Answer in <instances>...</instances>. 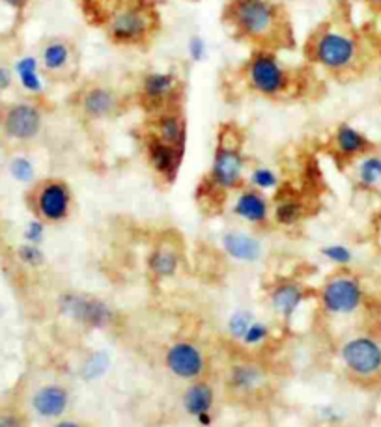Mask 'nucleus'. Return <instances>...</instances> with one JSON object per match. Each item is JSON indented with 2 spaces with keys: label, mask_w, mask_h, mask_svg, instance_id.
I'll list each match as a JSON object with an SVG mask.
<instances>
[{
  "label": "nucleus",
  "mask_w": 381,
  "mask_h": 427,
  "mask_svg": "<svg viewBox=\"0 0 381 427\" xmlns=\"http://www.w3.org/2000/svg\"><path fill=\"white\" fill-rule=\"evenodd\" d=\"M84 19L120 49L146 51L163 28L157 0H77Z\"/></svg>",
  "instance_id": "1"
},
{
  "label": "nucleus",
  "mask_w": 381,
  "mask_h": 427,
  "mask_svg": "<svg viewBox=\"0 0 381 427\" xmlns=\"http://www.w3.org/2000/svg\"><path fill=\"white\" fill-rule=\"evenodd\" d=\"M221 23L232 40L251 49L280 52L295 47L294 23L280 0H227Z\"/></svg>",
  "instance_id": "2"
},
{
  "label": "nucleus",
  "mask_w": 381,
  "mask_h": 427,
  "mask_svg": "<svg viewBox=\"0 0 381 427\" xmlns=\"http://www.w3.org/2000/svg\"><path fill=\"white\" fill-rule=\"evenodd\" d=\"M303 58L336 81L356 79L366 66V49L342 11H333L305 40Z\"/></svg>",
  "instance_id": "3"
},
{
  "label": "nucleus",
  "mask_w": 381,
  "mask_h": 427,
  "mask_svg": "<svg viewBox=\"0 0 381 427\" xmlns=\"http://www.w3.org/2000/svg\"><path fill=\"white\" fill-rule=\"evenodd\" d=\"M239 81L254 96L269 101H292L309 93L314 72L312 67H294L280 60L277 51L251 49V55L237 67Z\"/></svg>",
  "instance_id": "4"
},
{
  "label": "nucleus",
  "mask_w": 381,
  "mask_h": 427,
  "mask_svg": "<svg viewBox=\"0 0 381 427\" xmlns=\"http://www.w3.org/2000/svg\"><path fill=\"white\" fill-rule=\"evenodd\" d=\"M245 155H243V135L234 123H224L219 129V140L213 153L212 168L207 178L198 187V200L210 204H222V198L230 190L243 187L245 181Z\"/></svg>",
  "instance_id": "5"
},
{
  "label": "nucleus",
  "mask_w": 381,
  "mask_h": 427,
  "mask_svg": "<svg viewBox=\"0 0 381 427\" xmlns=\"http://www.w3.org/2000/svg\"><path fill=\"white\" fill-rule=\"evenodd\" d=\"M67 103L83 122H107L125 114L133 105V96L105 79H88L73 90Z\"/></svg>",
  "instance_id": "6"
},
{
  "label": "nucleus",
  "mask_w": 381,
  "mask_h": 427,
  "mask_svg": "<svg viewBox=\"0 0 381 427\" xmlns=\"http://www.w3.org/2000/svg\"><path fill=\"white\" fill-rule=\"evenodd\" d=\"M133 103L149 114L183 107L186 99V79L180 72L172 69H148L137 76L135 90L131 92Z\"/></svg>",
  "instance_id": "7"
},
{
  "label": "nucleus",
  "mask_w": 381,
  "mask_h": 427,
  "mask_svg": "<svg viewBox=\"0 0 381 427\" xmlns=\"http://www.w3.org/2000/svg\"><path fill=\"white\" fill-rule=\"evenodd\" d=\"M38 58L51 84H72L81 75V49L67 36H47L38 45Z\"/></svg>",
  "instance_id": "8"
},
{
  "label": "nucleus",
  "mask_w": 381,
  "mask_h": 427,
  "mask_svg": "<svg viewBox=\"0 0 381 427\" xmlns=\"http://www.w3.org/2000/svg\"><path fill=\"white\" fill-rule=\"evenodd\" d=\"M43 129V108L38 101L0 103V132L17 144L34 142Z\"/></svg>",
  "instance_id": "9"
},
{
  "label": "nucleus",
  "mask_w": 381,
  "mask_h": 427,
  "mask_svg": "<svg viewBox=\"0 0 381 427\" xmlns=\"http://www.w3.org/2000/svg\"><path fill=\"white\" fill-rule=\"evenodd\" d=\"M28 204H30L32 211L36 213L38 219L43 220V222H64L72 213V188L64 179H42L28 193Z\"/></svg>",
  "instance_id": "10"
},
{
  "label": "nucleus",
  "mask_w": 381,
  "mask_h": 427,
  "mask_svg": "<svg viewBox=\"0 0 381 427\" xmlns=\"http://www.w3.org/2000/svg\"><path fill=\"white\" fill-rule=\"evenodd\" d=\"M340 358L353 379L376 381L381 377V341L370 334L353 336L340 347Z\"/></svg>",
  "instance_id": "11"
},
{
  "label": "nucleus",
  "mask_w": 381,
  "mask_h": 427,
  "mask_svg": "<svg viewBox=\"0 0 381 427\" xmlns=\"http://www.w3.org/2000/svg\"><path fill=\"white\" fill-rule=\"evenodd\" d=\"M319 299L325 312L335 316H350L363 304L365 290L353 275H335L324 284Z\"/></svg>",
  "instance_id": "12"
},
{
  "label": "nucleus",
  "mask_w": 381,
  "mask_h": 427,
  "mask_svg": "<svg viewBox=\"0 0 381 427\" xmlns=\"http://www.w3.org/2000/svg\"><path fill=\"white\" fill-rule=\"evenodd\" d=\"M140 144L144 149L146 161H148L149 168L157 173V178L163 179L165 183H174L181 163H183L186 149L163 142L161 138L146 131L144 127L140 131Z\"/></svg>",
  "instance_id": "13"
},
{
  "label": "nucleus",
  "mask_w": 381,
  "mask_h": 427,
  "mask_svg": "<svg viewBox=\"0 0 381 427\" xmlns=\"http://www.w3.org/2000/svg\"><path fill=\"white\" fill-rule=\"evenodd\" d=\"M60 310L69 319L92 329H105L114 323L113 308L105 304L103 300L93 299V297L66 293L60 299Z\"/></svg>",
  "instance_id": "14"
},
{
  "label": "nucleus",
  "mask_w": 381,
  "mask_h": 427,
  "mask_svg": "<svg viewBox=\"0 0 381 427\" xmlns=\"http://www.w3.org/2000/svg\"><path fill=\"white\" fill-rule=\"evenodd\" d=\"M165 364L172 375L186 381L200 379L206 370L204 353L190 341H176L174 346H170L165 353Z\"/></svg>",
  "instance_id": "15"
},
{
  "label": "nucleus",
  "mask_w": 381,
  "mask_h": 427,
  "mask_svg": "<svg viewBox=\"0 0 381 427\" xmlns=\"http://www.w3.org/2000/svg\"><path fill=\"white\" fill-rule=\"evenodd\" d=\"M142 127L161 138L163 142L186 149L187 144V120L181 108H170L165 112L149 114Z\"/></svg>",
  "instance_id": "16"
},
{
  "label": "nucleus",
  "mask_w": 381,
  "mask_h": 427,
  "mask_svg": "<svg viewBox=\"0 0 381 427\" xmlns=\"http://www.w3.org/2000/svg\"><path fill=\"white\" fill-rule=\"evenodd\" d=\"M331 149L342 163H353L374 152V142L350 123H340L331 137Z\"/></svg>",
  "instance_id": "17"
},
{
  "label": "nucleus",
  "mask_w": 381,
  "mask_h": 427,
  "mask_svg": "<svg viewBox=\"0 0 381 427\" xmlns=\"http://www.w3.org/2000/svg\"><path fill=\"white\" fill-rule=\"evenodd\" d=\"M13 75L26 93H30L36 99L45 97L47 84L51 82L47 81L38 55H23L13 60Z\"/></svg>",
  "instance_id": "18"
},
{
  "label": "nucleus",
  "mask_w": 381,
  "mask_h": 427,
  "mask_svg": "<svg viewBox=\"0 0 381 427\" xmlns=\"http://www.w3.org/2000/svg\"><path fill=\"white\" fill-rule=\"evenodd\" d=\"M67 405H69V392L57 382L43 385L32 396V409L43 418L62 416Z\"/></svg>",
  "instance_id": "19"
},
{
  "label": "nucleus",
  "mask_w": 381,
  "mask_h": 427,
  "mask_svg": "<svg viewBox=\"0 0 381 427\" xmlns=\"http://www.w3.org/2000/svg\"><path fill=\"white\" fill-rule=\"evenodd\" d=\"M234 215L251 224H263L269 219V200L263 196L262 190L253 187L241 188L237 194L232 207Z\"/></svg>",
  "instance_id": "20"
},
{
  "label": "nucleus",
  "mask_w": 381,
  "mask_h": 427,
  "mask_svg": "<svg viewBox=\"0 0 381 427\" xmlns=\"http://www.w3.org/2000/svg\"><path fill=\"white\" fill-rule=\"evenodd\" d=\"M222 246L230 258L239 261H256L262 256V244L256 237L241 232H228L222 235Z\"/></svg>",
  "instance_id": "21"
},
{
  "label": "nucleus",
  "mask_w": 381,
  "mask_h": 427,
  "mask_svg": "<svg viewBox=\"0 0 381 427\" xmlns=\"http://www.w3.org/2000/svg\"><path fill=\"white\" fill-rule=\"evenodd\" d=\"M266 382V375L256 364H236L228 373V388L234 394H254Z\"/></svg>",
  "instance_id": "22"
},
{
  "label": "nucleus",
  "mask_w": 381,
  "mask_h": 427,
  "mask_svg": "<svg viewBox=\"0 0 381 427\" xmlns=\"http://www.w3.org/2000/svg\"><path fill=\"white\" fill-rule=\"evenodd\" d=\"M215 402V394L213 388L204 381H196L187 387L183 392V407L189 412L190 416H202V414H210Z\"/></svg>",
  "instance_id": "23"
},
{
  "label": "nucleus",
  "mask_w": 381,
  "mask_h": 427,
  "mask_svg": "<svg viewBox=\"0 0 381 427\" xmlns=\"http://www.w3.org/2000/svg\"><path fill=\"white\" fill-rule=\"evenodd\" d=\"M305 299V291L299 284H280L271 291V304L283 317H290Z\"/></svg>",
  "instance_id": "24"
},
{
  "label": "nucleus",
  "mask_w": 381,
  "mask_h": 427,
  "mask_svg": "<svg viewBox=\"0 0 381 427\" xmlns=\"http://www.w3.org/2000/svg\"><path fill=\"white\" fill-rule=\"evenodd\" d=\"M307 213L305 202L295 193H280V196L275 202L273 217L278 224L283 226H294L303 219Z\"/></svg>",
  "instance_id": "25"
},
{
  "label": "nucleus",
  "mask_w": 381,
  "mask_h": 427,
  "mask_svg": "<svg viewBox=\"0 0 381 427\" xmlns=\"http://www.w3.org/2000/svg\"><path fill=\"white\" fill-rule=\"evenodd\" d=\"M180 265V256L176 252V249L169 246V244H161L149 254L148 267L155 276L159 278H169L174 276Z\"/></svg>",
  "instance_id": "26"
},
{
  "label": "nucleus",
  "mask_w": 381,
  "mask_h": 427,
  "mask_svg": "<svg viewBox=\"0 0 381 427\" xmlns=\"http://www.w3.org/2000/svg\"><path fill=\"white\" fill-rule=\"evenodd\" d=\"M357 183L360 188H376L381 185V155L368 153L357 161Z\"/></svg>",
  "instance_id": "27"
},
{
  "label": "nucleus",
  "mask_w": 381,
  "mask_h": 427,
  "mask_svg": "<svg viewBox=\"0 0 381 427\" xmlns=\"http://www.w3.org/2000/svg\"><path fill=\"white\" fill-rule=\"evenodd\" d=\"M249 185L258 190H273L278 187V176L271 168L258 166L253 168V172L249 173Z\"/></svg>",
  "instance_id": "28"
},
{
  "label": "nucleus",
  "mask_w": 381,
  "mask_h": 427,
  "mask_svg": "<svg viewBox=\"0 0 381 427\" xmlns=\"http://www.w3.org/2000/svg\"><path fill=\"white\" fill-rule=\"evenodd\" d=\"M108 364H110V360H108L107 353L103 351L93 353V355L88 356V360L84 362L81 375H83L86 381H93V379H98V377H101L105 372H107Z\"/></svg>",
  "instance_id": "29"
},
{
  "label": "nucleus",
  "mask_w": 381,
  "mask_h": 427,
  "mask_svg": "<svg viewBox=\"0 0 381 427\" xmlns=\"http://www.w3.org/2000/svg\"><path fill=\"white\" fill-rule=\"evenodd\" d=\"M10 173L19 183H32L36 170H34V164L26 157H16L10 163Z\"/></svg>",
  "instance_id": "30"
},
{
  "label": "nucleus",
  "mask_w": 381,
  "mask_h": 427,
  "mask_svg": "<svg viewBox=\"0 0 381 427\" xmlns=\"http://www.w3.org/2000/svg\"><path fill=\"white\" fill-rule=\"evenodd\" d=\"M187 56L193 64H202L207 58V43L200 34H193L187 40Z\"/></svg>",
  "instance_id": "31"
},
{
  "label": "nucleus",
  "mask_w": 381,
  "mask_h": 427,
  "mask_svg": "<svg viewBox=\"0 0 381 427\" xmlns=\"http://www.w3.org/2000/svg\"><path fill=\"white\" fill-rule=\"evenodd\" d=\"M322 254L331 261V263L336 265H348L351 263L353 260V254H351V250L344 244H327L322 249Z\"/></svg>",
  "instance_id": "32"
},
{
  "label": "nucleus",
  "mask_w": 381,
  "mask_h": 427,
  "mask_svg": "<svg viewBox=\"0 0 381 427\" xmlns=\"http://www.w3.org/2000/svg\"><path fill=\"white\" fill-rule=\"evenodd\" d=\"M251 323H253V316H251L249 312H236V314L230 317V321H228V332H230L232 338H243L249 326H251Z\"/></svg>",
  "instance_id": "33"
},
{
  "label": "nucleus",
  "mask_w": 381,
  "mask_h": 427,
  "mask_svg": "<svg viewBox=\"0 0 381 427\" xmlns=\"http://www.w3.org/2000/svg\"><path fill=\"white\" fill-rule=\"evenodd\" d=\"M19 258H21L23 263L30 265V267H40V265L45 261V256L40 249H38V244H23L19 246Z\"/></svg>",
  "instance_id": "34"
},
{
  "label": "nucleus",
  "mask_w": 381,
  "mask_h": 427,
  "mask_svg": "<svg viewBox=\"0 0 381 427\" xmlns=\"http://www.w3.org/2000/svg\"><path fill=\"white\" fill-rule=\"evenodd\" d=\"M268 326L263 325V323H260V321H253L241 340L245 341L247 346H258V343H262V341L268 338Z\"/></svg>",
  "instance_id": "35"
},
{
  "label": "nucleus",
  "mask_w": 381,
  "mask_h": 427,
  "mask_svg": "<svg viewBox=\"0 0 381 427\" xmlns=\"http://www.w3.org/2000/svg\"><path fill=\"white\" fill-rule=\"evenodd\" d=\"M16 75H13V64L10 62V56L0 52V92H6L13 84Z\"/></svg>",
  "instance_id": "36"
},
{
  "label": "nucleus",
  "mask_w": 381,
  "mask_h": 427,
  "mask_svg": "<svg viewBox=\"0 0 381 427\" xmlns=\"http://www.w3.org/2000/svg\"><path fill=\"white\" fill-rule=\"evenodd\" d=\"M43 229H45V226H43V220L36 219V220H32V222H28V226H26V229H25L26 241L32 244H38L40 241L43 239Z\"/></svg>",
  "instance_id": "37"
},
{
  "label": "nucleus",
  "mask_w": 381,
  "mask_h": 427,
  "mask_svg": "<svg viewBox=\"0 0 381 427\" xmlns=\"http://www.w3.org/2000/svg\"><path fill=\"white\" fill-rule=\"evenodd\" d=\"M0 427H26V422L17 412H0Z\"/></svg>",
  "instance_id": "38"
},
{
  "label": "nucleus",
  "mask_w": 381,
  "mask_h": 427,
  "mask_svg": "<svg viewBox=\"0 0 381 427\" xmlns=\"http://www.w3.org/2000/svg\"><path fill=\"white\" fill-rule=\"evenodd\" d=\"M6 6H10L11 10H16L17 13H23V11L28 8L30 4V0H2Z\"/></svg>",
  "instance_id": "39"
},
{
  "label": "nucleus",
  "mask_w": 381,
  "mask_h": 427,
  "mask_svg": "<svg viewBox=\"0 0 381 427\" xmlns=\"http://www.w3.org/2000/svg\"><path fill=\"white\" fill-rule=\"evenodd\" d=\"M55 427H83V426L77 422H73V420H62V422H58Z\"/></svg>",
  "instance_id": "40"
},
{
  "label": "nucleus",
  "mask_w": 381,
  "mask_h": 427,
  "mask_svg": "<svg viewBox=\"0 0 381 427\" xmlns=\"http://www.w3.org/2000/svg\"><path fill=\"white\" fill-rule=\"evenodd\" d=\"M372 8H376V10H381V0H366Z\"/></svg>",
  "instance_id": "41"
},
{
  "label": "nucleus",
  "mask_w": 381,
  "mask_h": 427,
  "mask_svg": "<svg viewBox=\"0 0 381 427\" xmlns=\"http://www.w3.org/2000/svg\"><path fill=\"white\" fill-rule=\"evenodd\" d=\"M380 234H381V219H380Z\"/></svg>",
  "instance_id": "42"
},
{
  "label": "nucleus",
  "mask_w": 381,
  "mask_h": 427,
  "mask_svg": "<svg viewBox=\"0 0 381 427\" xmlns=\"http://www.w3.org/2000/svg\"><path fill=\"white\" fill-rule=\"evenodd\" d=\"M193 2H200V0H193Z\"/></svg>",
  "instance_id": "43"
},
{
  "label": "nucleus",
  "mask_w": 381,
  "mask_h": 427,
  "mask_svg": "<svg viewBox=\"0 0 381 427\" xmlns=\"http://www.w3.org/2000/svg\"><path fill=\"white\" fill-rule=\"evenodd\" d=\"M380 84H381V73H380Z\"/></svg>",
  "instance_id": "44"
}]
</instances>
